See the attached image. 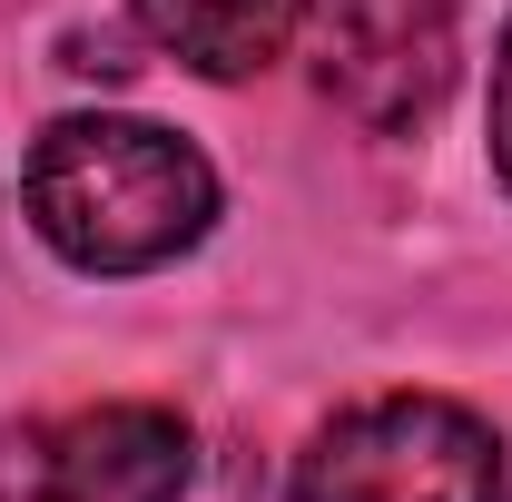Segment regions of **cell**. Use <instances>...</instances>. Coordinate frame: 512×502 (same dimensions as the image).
Returning <instances> with one entry per match:
<instances>
[{
	"mask_svg": "<svg viewBox=\"0 0 512 502\" xmlns=\"http://www.w3.org/2000/svg\"><path fill=\"white\" fill-rule=\"evenodd\" d=\"M503 443L444 394H375L296 453V502H503Z\"/></svg>",
	"mask_w": 512,
	"mask_h": 502,
	"instance_id": "cell-2",
	"label": "cell"
},
{
	"mask_svg": "<svg viewBox=\"0 0 512 502\" xmlns=\"http://www.w3.org/2000/svg\"><path fill=\"white\" fill-rule=\"evenodd\" d=\"M325 99L375 138H404L453 89V0H325Z\"/></svg>",
	"mask_w": 512,
	"mask_h": 502,
	"instance_id": "cell-4",
	"label": "cell"
},
{
	"mask_svg": "<svg viewBox=\"0 0 512 502\" xmlns=\"http://www.w3.org/2000/svg\"><path fill=\"white\" fill-rule=\"evenodd\" d=\"M138 30L197 79H256L306 30V0H138Z\"/></svg>",
	"mask_w": 512,
	"mask_h": 502,
	"instance_id": "cell-5",
	"label": "cell"
},
{
	"mask_svg": "<svg viewBox=\"0 0 512 502\" xmlns=\"http://www.w3.org/2000/svg\"><path fill=\"white\" fill-rule=\"evenodd\" d=\"M20 207L79 276H148L188 256L217 217V168L197 158L178 128L148 119H60L40 128Z\"/></svg>",
	"mask_w": 512,
	"mask_h": 502,
	"instance_id": "cell-1",
	"label": "cell"
},
{
	"mask_svg": "<svg viewBox=\"0 0 512 502\" xmlns=\"http://www.w3.org/2000/svg\"><path fill=\"white\" fill-rule=\"evenodd\" d=\"M493 168L512 188V30H503V60H493Z\"/></svg>",
	"mask_w": 512,
	"mask_h": 502,
	"instance_id": "cell-6",
	"label": "cell"
},
{
	"mask_svg": "<svg viewBox=\"0 0 512 502\" xmlns=\"http://www.w3.org/2000/svg\"><path fill=\"white\" fill-rule=\"evenodd\" d=\"M197 473L168 404H79L0 434V502H178Z\"/></svg>",
	"mask_w": 512,
	"mask_h": 502,
	"instance_id": "cell-3",
	"label": "cell"
}]
</instances>
